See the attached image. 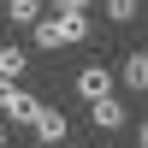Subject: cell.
Segmentation results:
<instances>
[{
	"label": "cell",
	"instance_id": "1",
	"mask_svg": "<svg viewBox=\"0 0 148 148\" xmlns=\"http://www.w3.org/2000/svg\"><path fill=\"white\" fill-rule=\"evenodd\" d=\"M65 42H89V18H77V12L36 18V47H42V53H53V47H65Z\"/></svg>",
	"mask_w": 148,
	"mask_h": 148
},
{
	"label": "cell",
	"instance_id": "2",
	"mask_svg": "<svg viewBox=\"0 0 148 148\" xmlns=\"http://www.w3.org/2000/svg\"><path fill=\"white\" fill-rule=\"evenodd\" d=\"M30 130H36L47 148H65V130H71V125H65V113H59V107L42 101V107H36V119H30Z\"/></svg>",
	"mask_w": 148,
	"mask_h": 148
},
{
	"label": "cell",
	"instance_id": "3",
	"mask_svg": "<svg viewBox=\"0 0 148 148\" xmlns=\"http://www.w3.org/2000/svg\"><path fill=\"white\" fill-rule=\"evenodd\" d=\"M77 95H83V101H107V95H113V65H83L77 71Z\"/></svg>",
	"mask_w": 148,
	"mask_h": 148
},
{
	"label": "cell",
	"instance_id": "4",
	"mask_svg": "<svg viewBox=\"0 0 148 148\" xmlns=\"http://www.w3.org/2000/svg\"><path fill=\"white\" fill-rule=\"evenodd\" d=\"M36 107H42V101H36V95H24L18 83H12L6 95H0V113H6L12 125H30V119H36Z\"/></svg>",
	"mask_w": 148,
	"mask_h": 148
},
{
	"label": "cell",
	"instance_id": "5",
	"mask_svg": "<svg viewBox=\"0 0 148 148\" xmlns=\"http://www.w3.org/2000/svg\"><path fill=\"white\" fill-rule=\"evenodd\" d=\"M89 125L119 130V125H130V113H125V101H119V95H107V101H95V107H89Z\"/></svg>",
	"mask_w": 148,
	"mask_h": 148
},
{
	"label": "cell",
	"instance_id": "6",
	"mask_svg": "<svg viewBox=\"0 0 148 148\" xmlns=\"http://www.w3.org/2000/svg\"><path fill=\"white\" fill-rule=\"evenodd\" d=\"M24 71H30V53L24 47H0V83H18Z\"/></svg>",
	"mask_w": 148,
	"mask_h": 148
},
{
	"label": "cell",
	"instance_id": "7",
	"mask_svg": "<svg viewBox=\"0 0 148 148\" xmlns=\"http://www.w3.org/2000/svg\"><path fill=\"white\" fill-rule=\"evenodd\" d=\"M119 77H125V89H148V53H130Z\"/></svg>",
	"mask_w": 148,
	"mask_h": 148
},
{
	"label": "cell",
	"instance_id": "8",
	"mask_svg": "<svg viewBox=\"0 0 148 148\" xmlns=\"http://www.w3.org/2000/svg\"><path fill=\"white\" fill-rule=\"evenodd\" d=\"M6 18H12V24H36L42 6H36V0H6Z\"/></svg>",
	"mask_w": 148,
	"mask_h": 148
},
{
	"label": "cell",
	"instance_id": "9",
	"mask_svg": "<svg viewBox=\"0 0 148 148\" xmlns=\"http://www.w3.org/2000/svg\"><path fill=\"white\" fill-rule=\"evenodd\" d=\"M101 6H107V12H113V18H119V24H130V18H136V0H101Z\"/></svg>",
	"mask_w": 148,
	"mask_h": 148
},
{
	"label": "cell",
	"instance_id": "10",
	"mask_svg": "<svg viewBox=\"0 0 148 148\" xmlns=\"http://www.w3.org/2000/svg\"><path fill=\"white\" fill-rule=\"evenodd\" d=\"M47 6H53V12H77V18H83V6H89V0H47Z\"/></svg>",
	"mask_w": 148,
	"mask_h": 148
},
{
	"label": "cell",
	"instance_id": "11",
	"mask_svg": "<svg viewBox=\"0 0 148 148\" xmlns=\"http://www.w3.org/2000/svg\"><path fill=\"white\" fill-rule=\"evenodd\" d=\"M0 148H6V125H0Z\"/></svg>",
	"mask_w": 148,
	"mask_h": 148
},
{
	"label": "cell",
	"instance_id": "12",
	"mask_svg": "<svg viewBox=\"0 0 148 148\" xmlns=\"http://www.w3.org/2000/svg\"><path fill=\"white\" fill-rule=\"evenodd\" d=\"M6 89H12V83H0V95H6Z\"/></svg>",
	"mask_w": 148,
	"mask_h": 148
}]
</instances>
